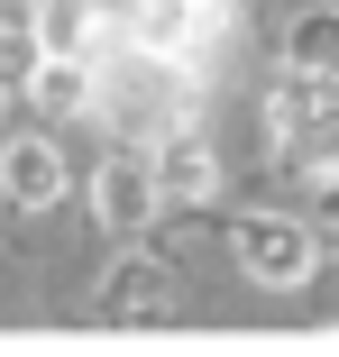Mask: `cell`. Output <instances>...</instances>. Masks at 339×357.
<instances>
[{
  "instance_id": "1",
  "label": "cell",
  "mask_w": 339,
  "mask_h": 357,
  "mask_svg": "<svg viewBox=\"0 0 339 357\" xmlns=\"http://www.w3.org/2000/svg\"><path fill=\"white\" fill-rule=\"evenodd\" d=\"M229 238H239V266H248L257 284H276V294L312 275V229H303V220H276V211H248V220H239Z\"/></svg>"
},
{
  "instance_id": "2",
  "label": "cell",
  "mask_w": 339,
  "mask_h": 357,
  "mask_svg": "<svg viewBox=\"0 0 339 357\" xmlns=\"http://www.w3.org/2000/svg\"><path fill=\"white\" fill-rule=\"evenodd\" d=\"M0 202H10V211H55L64 202L55 137H10V147H0Z\"/></svg>"
},
{
  "instance_id": "3",
  "label": "cell",
  "mask_w": 339,
  "mask_h": 357,
  "mask_svg": "<svg viewBox=\"0 0 339 357\" xmlns=\"http://www.w3.org/2000/svg\"><path fill=\"white\" fill-rule=\"evenodd\" d=\"M92 202H101V220H110L119 238H138V229L156 220V174H147V156H138V147H119V156L101 165Z\"/></svg>"
},
{
  "instance_id": "4",
  "label": "cell",
  "mask_w": 339,
  "mask_h": 357,
  "mask_svg": "<svg viewBox=\"0 0 339 357\" xmlns=\"http://www.w3.org/2000/svg\"><path fill=\"white\" fill-rule=\"evenodd\" d=\"M147 174H156V202H202V192L220 183V165H211V147H202L193 128H174V137H165V147L147 156Z\"/></svg>"
},
{
  "instance_id": "5",
  "label": "cell",
  "mask_w": 339,
  "mask_h": 357,
  "mask_svg": "<svg viewBox=\"0 0 339 357\" xmlns=\"http://www.w3.org/2000/svg\"><path fill=\"white\" fill-rule=\"evenodd\" d=\"M211 28L202 10H183V0H138V19H128V37H138L147 55H193V37Z\"/></svg>"
},
{
  "instance_id": "6",
  "label": "cell",
  "mask_w": 339,
  "mask_h": 357,
  "mask_svg": "<svg viewBox=\"0 0 339 357\" xmlns=\"http://www.w3.org/2000/svg\"><path fill=\"white\" fill-rule=\"evenodd\" d=\"M28 28H37V55H92V0H37L28 10Z\"/></svg>"
},
{
  "instance_id": "7",
  "label": "cell",
  "mask_w": 339,
  "mask_h": 357,
  "mask_svg": "<svg viewBox=\"0 0 339 357\" xmlns=\"http://www.w3.org/2000/svg\"><path fill=\"white\" fill-rule=\"evenodd\" d=\"M285 74H339V10H303L285 28Z\"/></svg>"
},
{
  "instance_id": "8",
  "label": "cell",
  "mask_w": 339,
  "mask_h": 357,
  "mask_svg": "<svg viewBox=\"0 0 339 357\" xmlns=\"http://www.w3.org/2000/svg\"><path fill=\"white\" fill-rule=\"evenodd\" d=\"M101 303H110V321H138V330H147V321H165L174 284H165V266H128V275H110Z\"/></svg>"
},
{
  "instance_id": "9",
  "label": "cell",
  "mask_w": 339,
  "mask_h": 357,
  "mask_svg": "<svg viewBox=\"0 0 339 357\" xmlns=\"http://www.w3.org/2000/svg\"><path fill=\"white\" fill-rule=\"evenodd\" d=\"M28 74H37V28L19 10V19H0V92H28Z\"/></svg>"
},
{
  "instance_id": "10",
  "label": "cell",
  "mask_w": 339,
  "mask_h": 357,
  "mask_svg": "<svg viewBox=\"0 0 339 357\" xmlns=\"http://www.w3.org/2000/svg\"><path fill=\"white\" fill-rule=\"evenodd\" d=\"M183 10H202V19H220V10H229V0H183Z\"/></svg>"
},
{
  "instance_id": "11",
  "label": "cell",
  "mask_w": 339,
  "mask_h": 357,
  "mask_svg": "<svg viewBox=\"0 0 339 357\" xmlns=\"http://www.w3.org/2000/svg\"><path fill=\"white\" fill-rule=\"evenodd\" d=\"M330 211H339V183H330Z\"/></svg>"
}]
</instances>
